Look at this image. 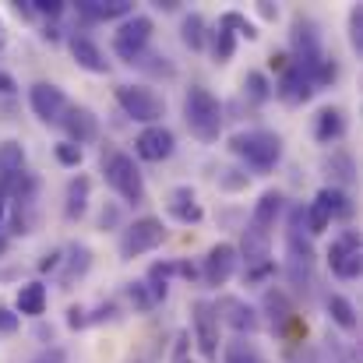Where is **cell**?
<instances>
[{"label": "cell", "mask_w": 363, "mask_h": 363, "mask_svg": "<svg viewBox=\"0 0 363 363\" xmlns=\"http://www.w3.org/2000/svg\"><path fill=\"white\" fill-rule=\"evenodd\" d=\"M184 121H187L194 138H201V141H219L223 106H219V99H216L208 89L194 85V89H187V96H184Z\"/></svg>", "instance_id": "6da1fadb"}, {"label": "cell", "mask_w": 363, "mask_h": 363, "mask_svg": "<svg viewBox=\"0 0 363 363\" xmlns=\"http://www.w3.org/2000/svg\"><path fill=\"white\" fill-rule=\"evenodd\" d=\"M230 148L240 155L243 162H250L254 169H272L282 159V138L275 130H243V134H233Z\"/></svg>", "instance_id": "7a4b0ae2"}, {"label": "cell", "mask_w": 363, "mask_h": 363, "mask_svg": "<svg viewBox=\"0 0 363 363\" xmlns=\"http://www.w3.org/2000/svg\"><path fill=\"white\" fill-rule=\"evenodd\" d=\"M103 169H106L110 187L121 194L123 201H130V205H141V201H145V180H141V169L134 166V159H130L127 152H113L110 159H103Z\"/></svg>", "instance_id": "3957f363"}, {"label": "cell", "mask_w": 363, "mask_h": 363, "mask_svg": "<svg viewBox=\"0 0 363 363\" xmlns=\"http://www.w3.org/2000/svg\"><path fill=\"white\" fill-rule=\"evenodd\" d=\"M117 103L123 106V113L130 117V121L138 123H159L162 121V99L152 92V89H145V85H121L117 89Z\"/></svg>", "instance_id": "277c9868"}, {"label": "cell", "mask_w": 363, "mask_h": 363, "mask_svg": "<svg viewBox=\"0 0 363 363\" xmlns=\"http://www.w3.org/2000/svg\"><path fill=\"white\" fill-rule=\"evenodd\" d=\"M162 240H166V230H162V223H159V219H152V216L134 219V223L123 230V237H121V257L123 261H134V257H141V254L155 250Z\"/></svg>", "instance_id": "5b68a950"}, {"label": "cell", "mask_w": 363, "mask_h": 363, "mask_svg": "<svg viewBox=\"0 0 363 363\" xmlns=\"http://www.w3.org/2000/svg\"><path fill=\"white\" fill-rule=\"evenodd\" d=\"M191 321H194V342L201 350L205 360L219 357V314L208 300H194L191 303Z\"/></svg>", "instance_id": "8992f818"}, {"label": "cell", "mask_w": 363, "mask_h": 363, "mask_svg": "<svg viewBox=\"0 0 363 363\" xmlns=\"http://www.w3.org/2000/svg\"><path fill=\"white\" fill-rule=\"evenodd\" d=\"M148 39H152V18L148 14H134V18H127L121 25V32L113 39V50L121 53L127 64H134L141 57V50H145Z\"/></svg>", "instance_id": "52a82bcc"}, {"label": "cell", "mask_w": 363, "mask_h": 363, "mask_svg": "<svg viewBox=\"0 0 363 363\" xmlns=\"http://www.w3.org/2000/svg\"><path fill=\"white\" fill-rule=\"evenodd\" d=\"M328 261H332V272L339 275V279H357L360 275V233L357 230H350V233H342L339 240L332 243V250H328Z\"/></svg>", "instance_id": "ba28073f"}, {"label": "cell", "mask_w": 363, "mask_h": 363, "mask_svg": "<svg viewBox=\"0 0 363 363\" xmlns=\"http://www.w3.org/2000/svg\"><path fill=\"white\" fill-rule=\"evenodd\" d=\"M173 148H177V138H173V130L162 127V123H152V127H145V130L134 138V152H138L145 162H162V159L173 155Z\"/></svg>", "instance_id": "9c48e42d"}, {"label": "cell", "mask_w": 363, "mask_h": 363, "mask_svg": "<svg viewBox=\"0 0 363 363\" xmlns=\"http://www.w3.org/2000/svg\"><path fill=\"white\" fill-rule=\"evenodd\" d=\"M28 103H32L35 117L43 123H60L64 110H67L64 89H57V85H50V82H35V85L28 89Z\"/></svg>", "instance_id": "30bf717a"}, {"label": "cell", "mask_w": 363, "mask_h": 363, "mask_svg": "<svg viewBox=\"0 0 363 363\" xmlns=\"http://www.w3.org/2000/svg\"><path fill=\"white\" fill-rule=\"evenodd\" d=\"M237 247L233 243H216L212 250H208V257H205V279H208V286H226L230 279H233V272H237Z\"/></svg>", "instance_id": "8fae6325"}, {"label": "cell", "mask_w": 363, "mask_h": 363, "mask_svg": "<svg viewBox=\"0 0 363 363\" xmlns=\"http://www.w3.org/2000/svg\"><path fill=\"white\" fill-rule=\"evenodd\" d=\"M64 130H67V138H71V145H89V141H96V134H99V121H96V113L92 110H85V106H67L64 110Z\"/></svg>", "instance_id": "7c38bea8"}, {"label": "cell", "mask_w": 363, "mask_h": 363, "mask_svg": "<svg viewBox=\"0 0 363 363\" xmlns=\"http://www.w3.org/2000/svg\"><path fill=\"white\" fill-rule=\"evenodd\" d=\"M275 96H279V99H286L289 106L307 103V99L314 96V82H311V74H307V71H300L296 64H289V67L282 71V78H279Z\"/></svg>", "instance_id": "4fadbf2b"}, {"label": "cell", "mask_w": 363, "mask_h": 363, "mask_svg": "<svg viewBox=\"0 0 363 363\" xmlns=\"http://www.w3.org/2000/svg\"><path fill=\"white\" fill-rule=\"evenodd\" d=\"M216 314H219V321H226V325H230V328H233V332H247V335H250V332H257V325H261V321H257V314H254V307H250V303H243V300H237V296H226V300H219V303H216Z\"/></svg>", "instance_id": "5bb4252c"}, {"label": "cell", "mask_w": 363, "mask_h": 363, "mask_svg": "<svg viewBox=\"0 0 363 363\" xmlns=\"http://www.w3.org/2000/svg\"><path fill=\"white\" fill-rule=\"evenodd\" d=\"M71 57L78 60V67H85V71H92V74H106L110 71V60L103 57V50L89 39V35H71Z\"/></svg>", "instance_id": "9a60e30c"}, {"label": "cell", "mask_w": 363, "mask_h": 363, "mask_svg": "<svg viewBox=\"0 0 363 363\" xmlns=\"http://www.w3.org/2000/svg\"><path fill=\"white\" fill-rule=\"evenodd\" d=\"M169 216L177 223H187V226L205 219V212H201V205H198V198H194L191 187H173L169 191Z\"/></svg>", "instance_id": "2e32d148"}, {"label": "cell", "mask_w": 363, "mask_h": 363, "mask_svg": "<svg viewBox=\"0 0 363 363\" xmlns=\"http://www.w3.org/2000/svg\"><path fill=\"white\" fill-rule=\"evenodd\" d=\"M89 191H92V180L85 173H78L71 184H67V201H64V216L67 219H82L85 208H89Z\"/></svg>", "instance_id": "e0dca14e"}, {"label": "cell", "mask_w": 363, "mask_h": 363, "mask_svg": "<svg viewBox=\"0 0 363 363\" xmlns=\"http://www.w3.org/2000/svg\"><path fill=\"white\" fill-rule=\"evenodd\" d=\"M279 212H282V194H279V191H264L261 201L254 205V219H250V226H257V230L268 233V230L275 226Z\"/></svg>", "instance_id": "ac0fdd59"}, {"label": "cell", "mask_w": 363, "mask_h": 363, "mask_svg": "<svg viewBox=\"0 0 363 363\" xmlns=\"http://www.w3.org/2000/svg\"><path fill=\"white\" fill-rule=\"evenodd\" d=\"M78 11L92 21H110V18H123L130 14V4L127 0H82Z\"/></svg>", "instance_id": "d6986e66"}, {"label": "cell", "mask_w": 363, "mask_h": 363, "mask_svg": "<svg viewBox=\"0 0 363 363\" xmlns=\"http://www.w3.org/2000/svg\"><path fill=\"white\" fill-rule=\"evenodd\" d=\"M46 311V286L43 282H25L18 289V314L25 318H39Z\"/></svg>", "instance_id": "ffe728a7"}, {"label": "cell", "mask_w": 363, "mask_h": 363, "mask_svg": "<svg viewBox=\"0 0 363 363\" xmlns=\"http://www.w3.org/2000/svg\"><path fill=\"white\" fill-rule=\"evenodd\" d=\"M314 205L328 216V219H346L350 216V198L339 191V187H325V191H318V198H314Z\"/></svg>", "instance_id": "44dd1931"}, {"label": "cell", "mask_w": 363, "mask_h": 363, "mask_svg": "<svg viewBox=\"0 0 363 363\" xmlns=\"http://www.w3.org/2000/svg\"><path fill=\"white\" fill-rule=\"evenodd\" d=\"M243 257L247 264H268V233L257 226L243 230Z\"/></svg>", "instance_id": "7402d4cb"}, {"label": "cell", "mask_w": 363, "mask_h": 363, "mask_svg": "<svg viewBox=\"0 0 363 363\" xmlns=\"http://www.w3.org/2000/svg\"><path fill=\"white\" fill-rule=\"evenodd\" d=\"M342 130H346V121H342V113H339L335 106H325V110L318 113V130H314V134H318V141H325V145H328V141H335Z\"/></svg>", "instance_id": "603a6c76"}, {"label": "cell", "mask_w": 363, "mask_h": 363, "mask_svg": "<svg viewBox=\"0 0 363 363\" xmlns=\"http://www.w3.org/2000/svg\"><path fill=\"white\" fill-rule=\"evenodd\" d=\"M25 166V148L18 141H4L0 145V173L4 177H18Z\"/></svg>", "instance_id": "cb8c5ba5"}, {"label": "cell", "mask_w": 363, "mask_h": 363, "mask_svg": "<svg viewBox=\"0 0 363 363\" xmlns=\"http://www.w3.org/2000/svg\"><path fill=\"white\" fill-rule=\"evenodd\" d=\"M328 314H332V321L339 328H346V332L357 328V311H353V303L346 296H328Z\"/></svg>", "instance_id": "d4e9b609"}, {"label": "cell", "mask_w": 363, "mask_h": 363, "mask_svg": "<svg viewBox=\"0 0 363 363\" xmlns=\"http://www.w3.org/2000/svg\"><path fill=\"white\" fill-rule=\"evenodd\" d=\"M180 35H184V43H187L191 50H201V46H205V18H201V14H187Z\"/></svg>", "instance_id": "484cf974"}, {"label": "cell", "mask_w": 363, "mask_h": 363, "mask_svg": "<svg viewBox=\"0 0 363 363\" xmlns=\"http://www.w3.org/2000/svg\"><path fill=\"white\" fill-rule=\"evenodd\" d=\"M264 307L272 311L275 328H282V325H289V321H293V307H289V300H286L282 293H268V296H264Z\"/></svg>", "instance_id": "4316f807"}, {"label": "cell", "mask_w": 363, "mask_h": 363, "mask_svg": "<svg viewBox=\"0 0 363 363\" xmlns=\"http://www.w3.org/2000/svg\"><path fill=\"white\" fill-rule=\"evenodd\" d=\"M233 50H237V39H233V32L230 28H216V43H212V53H216V60L219 64H226L230 57H233Z\"/></svg>", "instance_id": "83f0119b"}, {"label": "cell", "mask_w": 363, "mask_h": 363, "mask_svg": "<svg viewBox=\"0 0 363 363\" xmlns=\"http://www.w3.org/2000/svg\"><path fill=\"white\" fill-rule=\"evenodd\" d=\"M226 363H264V360L257 357V350H254L250 342L237 339V342H230V350H226Z\"/></svg>", "instance_id": "f1b7e54d"}, {"label": "cell", "mask_w": 363, "mask_h": 363, "mask_svg": "<svg viewBox=\"0 0 363 363\" xmlns=\"http://www.w3.org/2000/svg\"><path fill=\"white\" fill-rule=\"evenodd\" d=\"M243 89H247V92H250V99H257V103H264V99L272 96V85H268V78H264V74H257V71H250V74H247Z\"/></svg>", "instance_id": "f546056e"}, {"label": "cell", "mask_w": 363, "mask_h": 363, "mask_svg": "<svg viewBox=\"0 0 363 363\" xmlns=\"http://www.w3.org/2000/svg\"><path fill=\"white\" fill-rule=\"evenodd\" d=\"M223 28H240V35H247V39H257L261 32H257V25L254 21H247L243 14H237V11H230V14H223V21H219Z\"/></svg>", "instance_id": "4dcf8cb0"}, {"label": "cell", "mask_w": 363, "mask_h": 363, "mask_svg": "<svg viewBox=\"0 0 363 363\" xmlns=\"http://www.w3.org/2000/svg\"><path fill=\"white\" fill-rule=\"evenodd\" d=\"M350 43L357 53H363V7L350 11Z\"/></svg>", "instance_id": "1f68e13d"}, {"label": "cell", "mask_w": 363, "mask_h": 363, "mask_svg": "<svg viewBox=\"0 0 363 363\" xmlns=\"http://www.w3.org/2000/svg\"><path fill=\"white\" fill-rule=\"evenodd\" d=\"M303 216H307V230H311V233H325V230H328V223H332V219H328V216L314 205V201L303 208Z\"/></svg>", "instance_id": "d6a6232c"}, {"label": "cell", "mask_w": 363, "mask_h": 363, "mask_svg": "<svg viewBox=\"0 0 363 363\" xmlns=\"http://www.w3.org/2000/svg\"><path fill=\"white\" fill-rule=\"evenodd\" d=\"M57 159H60L64 166H82V159H85V155H82V148H78V145L60 141V145H57Z\"/></svg>", "instance_id": "836d02e7"}, {"label": "cell", "mask_w": 363, "mask_h": 363, "mask_svg": "<svg viewBox=\"0 0 363 363\" xmlns=\"http://www.w3.org/2000/svg\"><path fill=\"white\" fill-rule=\"evenodd\" d=\"M32 11H35V14H50V18H57V14L64 11V0H32Z\"/></svg>", "instance_id": "e575fe53"}, {"label": "cell", "mask_w": 363, "mask_h": 363, "mask_svg": "<svg viewBox=\"0 0 363 363\" xmlns=\"http://www.w3.org/2000/svg\"><path fill=\"white\" fill-rule=\"evenodd\" d=\"M127 293H130V300H134V303H138L141 311H148V307L155 303V300H152V293H145V282H134V286H130Z\"/></svg>", "instance_id": "d590c367"}, {"label": "cell", "mask_w": 363, "mask_h": 363, "mask_svg": "<svg viewBox=\"0 0 363 363\" xmlns=\"http://www.w3.org/2000/svg\"><path fill=\"white\" fill-rule=\"evenodd\" d=\"M14 328H18V314H11L7 307H0V332H4V335H11Z\"/></svg>", "instance_id": "8d00e7d4"}, {"label": "cell", "mask_w": 363, "mask_h": 363, "mask_svg": "<svg viewBox=\"0 0 363 363\" xmlns=\"http://www.w3.org/2000/svg\"><path fill=\"white\" fill-rule=\"evenodd\" d=\"M67 314H71V318H67V325H71V328H82V325H85V321H89V318H85V311H82V307H71V311H67Z\"/></svg>", "instance_id": "74e56055"}, {"label": "cell", "mask_w": 363, "mask_h": 363, "mask_svg": "<svg viewBox=\"0 0 363 363\" xmlns=\"http://www.w3.org/2000/svg\"><path fill=\"white\" fill-rule=\"evenodd\" d=\"M57 261H60V254L53 250V254H46V257L39 261V268H43V272H50V268H57Z\"/></svg>", "instance_id": "f35d334b"}, {"label": "cell", "mask_w": 363, "mask_h": 363, "mask_svg": "<svg viewBox=\"0 0 363 363\" xmlns=\"http://www.w3.org/2000/svg\"><path fill=\"white\" fill-rule=\"evenodd\" d=\"M0 92H14V78L0 71Z\"/></svg>", "instance_id": "ab89813d"}, {"label": "cell", "mask_w": 363, "mask_h": 363, "mask_svg": "<svg viewBox=\"0 0 363 363\" xmlns=\"http://www.w3.org/2000/svg\"><path fill=\"white\" fill-rule=\"evenodd\" d=\"M261 14H264V18H275V14H279V11H275V7H272V4H261Z\"/></svg>", "instance_id": "60d3db41"}, {"label": "cell", "mask_w": 363, "mask_h": 363, "mask_svg": "<svg viewBox=\"0 0 363 363\" xmlns=\"http://www.w3.org/2000/svg\"><path fill=\"white\" fill-rule=\"evenodd\" d=\"M4 205H7V201H4V194H0V223H4Z\"/></svg>", "instance_id": "b9f144b4"}, {"label": "cell", "mask_w": 363, "mask_h": 363, "mask_svg": "<svg viewBox=\"0 0 363 363\" xmlns=\"http://www.w3.org/2000/svg\"><path fill=\"white\" fill-rule=\"evenodd\" d=\"M4 250H7V243H4V240H0V254H4Z\"/></svg>", "instance_id": "7bdbcfd3"}, {"label": "cell", "mask_w": 363, "mask_h": 363, "mask_svg": "<svg viewBox=\"0 0 363 363\" xmlns=\"http://www.w3.org/2000/svg\"><path fill=\"white\" fill-rule=\"evenodd\" d=\"M0 43H4V32H0Z\"/></svg>", "instance_id": "ee69618b"}, {"label": "cell", "mask_w": 363, "mask_h": 363, "mask_svg": "<svg viewBox=\"0 0 363 363\" xmlns=\"http://www.w3.org/2000/svg\"><path fill=\"white\" fill-rule=\"evenodd\" d=\"M180 363H191V360H180Z\"/></svg>", "instance_id": "f6af8a7d"}]
</instances>
